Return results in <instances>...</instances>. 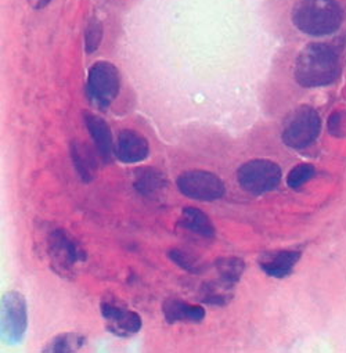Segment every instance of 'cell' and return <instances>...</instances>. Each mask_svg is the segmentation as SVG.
<instances>
[{"instance_id":"cell-6","label":"cell","mask_w":346,"mask_h":353,"mask_svg":"<svg viewBox=\"0 0 346 353\" xmlns=\"http://www.w3.org/2000/svg\"><path fill=\"white\" fill-rule=\"evenodd\" d=\"M176 185L182 194L197 201H215L226 193L219 176L207 170H187L179 176Z\"/></svg>"},{"instance_id":"cell-1","label":"cell","mask_w":346,"mask_h":353,"mask_svg":"<svg viewBox=\"0 0 346 353\" xmlns=\"http://www.w3.org/2000/svg\"><path fill=\"white\" fill-rule=\"evenodd\" d=\"M339 71L334 48L325 43H310L296 57L294 75L303 88H320L332 83Z\"/></svg>"},{"instance_id":"cell-16","label":"cell","mask_w":346,"mask_h":353,"mask_svg":"<svg viewBox=\"0 0 346 353\" xmlns=\"http://www.w3.org/2000/svg\"><path fill=\"white\" fill-rule=\"evenodd\" d=\"M71 158L74 161V166H75L78 174L81 176V179L83 182L89 183V182L94 181L96 170H97V162L88 147L72 143Z\"/></svg>"},{"instance_id":"cell-2","label":"cell","mask_w":346,"mask_h":353,"mask_svg":"<svg viewBox=\"0 0 346 353\" xmlns=\"http://www.w3.org/2000/svg\"><path fill=\"white\" fill-rule=\"evenodd\" d=\"M343 20L336 0H301L292 10V23L303 34L324 37L335 32Z\"/></svg>"},{"instance_id":"cell-20","label":"cell","mask_w":346,"mask_h":353,"mask_svg":"<svg viewBox=\"0 0 346 353\" xmlns=\"http://www.w3.org/2000/svg\"><path fill=\"white\" fill-rule=\"evenodd\" d=\"M167 256L173 263H176L179 268L187 270L189 273L200 274L205 270V266L201 262V259L199 256H196L194 254H190L185 250L173 248L167 252Z\"/></svg>"},{"instance_id":"cell-11","label":"cell","mask_w":346,"mask_h":353,"mask_svg":"<svg viewBox=\"0 0 346 353\" xmlns=\"http://www.w3.org/2000/svg\"><path fill=\"white\" fill-rule=\"evenodd\" d=\"M301 258V252L289 251V250H280L263 254L259 258L261 269L270 277L284 279L289 276Z\"/></svg>"},{"instance_id":"cell-5","label":"cell","mask_w":346,"mask_h":353,"mask_svg":"<svg viewBox=\"0 0 346 353\" xmlns=\"http://www.w3.org/2000/svg\"><path fill=\"white\" fill-rule=\"evenodd\" d=\"M283 178L281 168L269 159H252L241 165L237 172L240 186L254 196L274 190Z\"/></svg>"},{"instance_id":"cell-21","label":"cell","mask_w":346,"mask_h":353,"mask_svg":"<svg viewBox=\"0 0 346 353\" xmlns=\"http://www.w3.org/2000/svg\"><path fill=\"white\" fill-rule=\"evenodd\" d=\"M316 174V169L310 163H299L296 165L287 176V185L292 190H299L307 182H310Z\"/></svg>"},{"instance_id":"cell-13","label":"cell","mask_w":346,"mask_h":353,"mask_svg":"<svg viewBox=\"0 0 346 353\" xmlns=\"http://www.w3.org/2000/svg\"><path fill=\"white\" fill-rule=\"evenodd\" d=\"M167 186L165 174L155 168H140L134 173L133 188L134 190L145 199L159 197Z\"/></svg>"},{"instance_id":"cell-7","label":"cell","mask_w":346,"mask_h":353,"mask_svg":"<svg viewBox=\"0 0 346 353\" xmlns=\"http://www.w3.org/2000/svg\"><path fill=\"white\" fill-rule=\"evenodd\" d=\"M119 93V74L114 64L99 61L88 75V94L99 107H108Z\"/></svg>"},{"instance_id":"cell-14","label":"cell","mask_w":346,"mask_h":353,"mask_svg":"<svg viewBox=\"0 0 346 353\" xmlns=\"http://www.w3.org/2000/svg\"><path fill=\"white\" fill-rule=\"evenodd\" d=\"M83 119H85L86 128H88L92 139L94 140L97 152L104 159H110V157L114 151V141H112V134H111L110 126L101 117L92 114V112H85Z\"/></svg>"},{"instance_id":"cell-18","label":"cell","mask_w":346,"mask_h":353,"mask_svg":"<svg viewBox=\"0 0 346 353\" xmlns=\"http://www.w3.org/2000/svg\"><path fill=\"white\" fill-rule=\"evenodd\" d=\"M215 268L219 273L221 280L234 287L236 283L240 281L245 265L240 258H221L216 261Z\"/></svg>"},{"instance_id":"cell-10","label":"cell","mask_w":346,"mask_h":353,"mask_svg":"<svg viewBox=\"0 0 346 353\" xmlns=\"http://www.w3.org/2000/svg\"><path fill=\"white\" fill-rule=\"evenodd\" d=\"M116 158L123 163H137L148 157L150 145L145 137L134 130H122L114 148Z\"/></svg>"},{"instance_id":"cell-19","label":"cell","mask_w":346,"mask_h":353,"mask_svg":"<svg viewBox=\"0 0 346 353\" xmlns=\"http://www.w3.org/2000/svg\"><path fill=\"white\" fill-rule=\"evenodd\" d=\"M85 345V336L75 332H65L57 335L50 342H48L43 352L49 353H65L79 350Z\"/></svg>"},{"instance_id":"cell-4","label":"cell","mask_w":346,"mask_h":353,"mask_svg":"<svg viewBox=\"0 0 346 353\" xmlns=\"http://www.w3.org/2000/svg\"><path fill=\"white\" fill-rule=\"evenodd\" d=\"M321 119L314 108L310 105H301L295 108L284 121L283 141L295 150L309 147L320 134Z\"/></svg>"},{"instance_id":"cell-9","label":"cell","mask_w":346,"mask_h":353,"mask_svg":"<svg viewBox=\"0 0 346 353\" xmlns=\"http://www.w3.org/2000/svg\"><path fill=\"white\" fill-rule=\"evenodd\" d=\"M100 310L105 321L107 330L116 336H132L141 330L143 321L140 314L130 309H126L110 301H103L100 305Z\"/></svg>"},{"instance_id":"cell-12","label":"cell","mask_w":346,"mask_h":353,"mask_svg":"<svg viewBox=\"0 0 346 353\" xmlns=\"http://www.w3.org/2000/svg\"><path fill=\"white\" fill-rule=\"evenodd\" d=\"M165 320L169 324L175 323H200L205 319V310L200 305H192L182 299L167 298L162 303Z\"/></svg>"},{"instance_id":"cell-8","label":"cell","mask_w":346,"mask_h":353,"mask_svg":"<svg viewBox=\"0 0 346 353\" xmlns=\"http://www.w3.org/2000/svg\"><path fill=\"white\" fill-rule=\"evenodd\" d=\"M28 314L26 298L10 291L2 298V338L9 343H19L27 331Z\"/></svg>"},{"instance_id":"cell-22","label":"cell","mask_w":346,"mask_h":353,"mask_svg":"<svg viewBox=\"0 0 346 353\" xmlns=\"http://www.w3.org/2000/svg\"><path fill=\"white\" fill-rule=\"evenodd\" d=\"M103 39V27L99 20H92L88 26L86 34H85V48L88 53H94Z\"/></svg>"},{"instance_id":"cell-23","label":"cell","mask_w":346,"mask_h":353,"mask_svg":"<svg viewBox=\"0 0 346 353\" xmlns=\"http://www.w3.org/2000/svg\"><path fill=\"white\" fill-rule=\"evenodd\" d=\"M328 132L332 136H343L346 134V112L335 111L328 118Z\"/></svg>"},{"instance_id":"cell-17","label":"cell","mask_w":346,"mask_h":353,"mask_svg":"<svg viewBox=\"0 0 346 353\" xmlns=\"http://www.w3.org/2000/svg\"><path fill=\"white\" fill-rule=\"evenodd\" d=\"M201 301L208 305L223 306L233 298V285L225 283L223 280L211 281L201 288Z\"/></svg>"},{"instance_id":"cell-3","label":"cell","mask_w":346,"mask_h":353,"mask_svg":"<svg viewBox=\"0 0 346 353\" xmlns=\"http://www.w3.org/2000/svg\"><path fill=\"white\" fill-rule=\"evenodd\" d=\"M46 252L52 269L64 277H71L77 265L86 259L81 244L65 230H52L46 239Z\"/></svg>"},{"instance_id":"cell-24","label":"cell","mask_w":346,"mask_h":353,"mask_svg":"<svg viewBox=\"0 0 346 353\" xmlns=\"http://www.w3.org/2000/svg\"><path fill=\"white\" fill-rule=\"evenodd\" d=\"M49 2H50V0H38L37 8H38V9H42V8H45Z\"/></svg>"},{"instance_id":"cell-15","label":"cell","mask_w":346,"mask_h":353,"mask_svg":"<svg viewBox=\"0 0 346 353\" xmlns=\"http://www.w3.org/2000/svg\"><path fill=\"white\" fill-rule=\"evenodd\" d=\"M179 226L190 233L205 239H214L216 234L215 226L212 225L210 216L199 208L187 207L183 210L179 219Z\"/></svg>"}]
</instances>
